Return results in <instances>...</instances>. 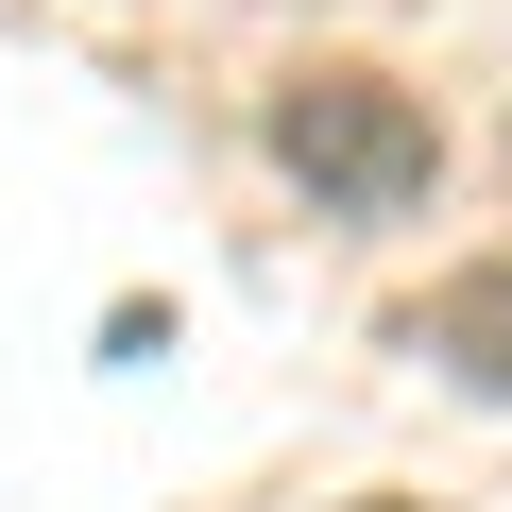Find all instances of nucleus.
<instances>
[{
    "label": "nucleus",
    "instance_id": "obj_1",
    "mask_svg": "<svg viewBox=\"0 0 512 512\" xmlns=\"http://www.w3.org/2000/svg\"><path fill=\"white\" fill-rule=\"evenodd\" d=\"M256 137H274V171H291L325 222H410V205L444 188V120H427L393 69H291Z\"/></svg>",
    "mask_w": 512,
    "mask_h": 512
},
{
    "label": "nucleus",
    "instance_id": "obj_2",
    "mask_svg": "<svg viewBox=\"0 0 512 512\" xmlns=\"http://www.w3.org/2000/svg\"><path fill=\"white\" fill-rule=\"evenodd\" d=\"M393 342H410L427 376H461L478 410H512V256H461L444 291H410V308H393Z\"/></svg>",
    "mask_w": 512,
    "mask_h": 512
},
{
    "label": "nucleus",
    "instance_id": "obj_3",
    "mask_svg": "<svg viewBox=\"0 0 512 512\" xmlns=\"http://www.w3.org/2000/svg\"><path fill=\"white\" fill-rule=\"evenodd\" d=\"M342 512H444V495H342Z\"/></svg>",
    "mask_w": 512,
    "mask_h": 512
}]
</instances>
